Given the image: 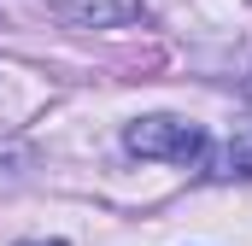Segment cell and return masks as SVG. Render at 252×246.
Wrapping results in <instances>:
<instances>
[{"label":"cell","mask_w":252,"mask_h":246,"mask_svg":"<svg viewBox=\"0 0 252 246\" xmlns=\"http://www.w3.org/2000/svg\"><path fill=\"white\" fill-rule=\"evenodd\" d=\"M124 147L135 158H164V164H199L211 135L188 118H135L124 129Z\"/></svg>","instance_id":"6da1fadb"},{"label":"cell","mask_w":252,"mask_h":246,"mask_svg":"<svg viewBox=\"0 0 252 246\" xmlns=\"http://www.w3.org/2000/svg\"><path fill=\"white\" fill-rule=\"evenodd\" d=\"M64 24H82V30H118L141 18V0H47Z\"/></svg>","instance_id":"7a4b0ae2"},{"label":"cell","mask_w":252,"mask_h":246,"mask_svg":"<svg viewBox=\"0 0 252 246\" xmlns=\"http://www.w3.org/2000/svg\"><path fill=\"white\" fill-rule=\"evenodd\" d=\"M199 176L211 182H235V176H252V123H241L223 147H205V158L193 164Z\"/></svg>","instance_id":"3957f363"},{"label":"cell","mask_w":252,"mask_h":246,"mask_svg":"<svg viewBox=\"0 0 252 246\" xmlns=\"http://www.w3.org/2000/svg\"><path fill=\"white\" fill-rule=\"evenodd\" d=\"M18 246H64V241H18Z\"/></svg>","instance_id":"277c9868"}]
</instances>
